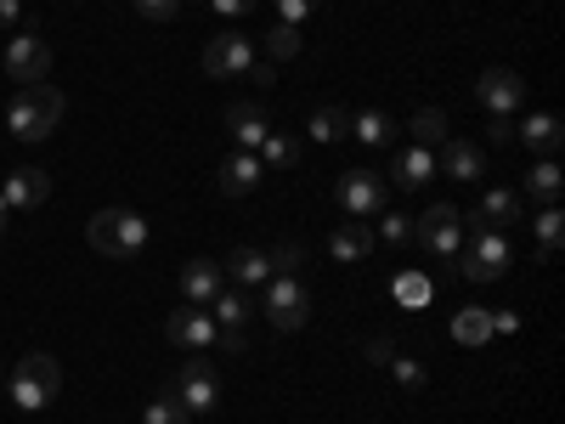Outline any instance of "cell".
I'll list each match as a JSON object with an SVG mask.
<instances>
[{
  "label": "cell",
  "instance_id": "20",
  "mask_svg": "<svg viewBox=\"0 0 565 424\" xmlns=\"http://www.w3.org/2000/svg\"><path fill=\"white\" fill-rule=\"evenodd\" d=\"M514 136H521L526 148H537L543 159H554V153L565 148V125H559L554 114H532V119H521V125H514Z\"/></svg>",
  "mask_w": 565,
  "mask_h": 424
},
{
  "label": "cell",
  "instance_id": "3",
  "mask_svg": "<svg viewBox=\"0 0 565 424\" xmlns=\"http://www.w3.org/2000/svg\"><path fill=\"white\" fill-rule=\"evenodd\" d=\"M413 244L441 261V277H452V261H458V244H463V215L452 204H430L424 215H413Z\"/></svg>",
  "mask_w": 565,
  "mask_h": 424
},
{
  "label": "cell",
  "instance_id": "44",
  "mask_svg": "<svg viewBox=\"0 0 565 424\" xmlns=\"http://www.w3.org/2000/svg\"><path fill=\"white\" fill-rule=\"evenodd\" d=\"M391 357H396L391 340H367V362H391Z\"/></svg>",
  "mask_w": 565,
  "mask_h": 424
},
{
  "label": "cell",
  "instance_id": "14",
  "mask_svg": "<svg viewBox=\"0 0 565 424\" xmlns=\"http://www.w3.org/2000/svg\"><path fill=\"white\" fill-rule=\"evenodd\" d=\"M526 215V204H521V193H509V187H487L481 193V204H476V232H509L514 221Z\"/></svg>",
  "mask_w": 565,
  "mask_h": 424
},
{
  "label": "cell",
  "instance_id": "4",
  "mask_svg": "<svg viewBox=\"0 0 565 424\" xmlns=\"http://www.w3.org/2000/svg\"><path fill=\"white\" fill-rule=\"evenodd\" d=\"M7 391H12V402H18L23 413H40V407H52V396L63 391V368H57V357H45V351H29V357H23V362L12 368Z\"/></svg>",
  "mask_w": 565,
  "mask_h": 424
},
{
  "label": "cell",
  "instance_id": "24",
  "mask_svg": "<svg viewBox=\"0 0 565 424\" xmlns=\"http://www.w3.org/2000/svg\"><path fill=\"white\" fill-rule=\"evenodd\" d=\"M351 136L367 141V148H391V141H396V119L380 114V108H362V114H351Z\"/></svg>",
  "mask_w": 565,
  "mask_h": 424
},
{
  "label": "cell",
  "instance_id": "30",
  "mask_svg": "<svg viewBox=\"0 0 565 424\" xmlns=\"http://www.w3.org/2000/svg\"><path fill=\"white\" fill-rule=\"evenodd\" d=\"M266 57H271V63L300 57V29H295V23H271V29H266Z\"/></svg>",
  "mask_w": 565,
  "mask_h": 424
},
{
  "label": "cell",
  "instance_id": "13",
  "mask_svg": "<svg viewBox=\"0 0 565 424\" xmlns=\"http://www.w3.org/2000/svg\"><path fill=\"white\" fill-rule=\"evenodd\" d=\"M260 176H266V165H260V153H249V148L226 153V159L215 165V187H221L226 199H244V193H255Z\"/></svg>",
  "mask_w": 565,
  "mask_h": 424
},
{
  "label": "cell",
  "instance_id": "17",
  "mask_svg": "<svg viewBox=\"0 0 565 424\" xmlns=\"http://www.w3.org/2000/svg\"><path fill=\"white\" fill-rule=\"evenodd\" d=\"M436 170H447L452 181H476V176L487 170L481 141H458V136H447V141H441V153H436Z\"/></svg>",
  "mask_w": 565,
  "mask_h": 424
},
{
  "label": "cell",
  "instance_id": "39",
  "mask_svg": "<svg viewBox=\"0 0 565 424\" xmlns=\"http://www.w3.org/2000/svg\"><path fill=\"white\" fill-rule=\"evenodd\" d=\"M300 261H306V250H300V244H282V250L271 255V272H300Z\"/></svg>",
  "mask_w": 565,
  "mask_h": 424
},
{
  "label": "cell",
  "instance_id": "38",
  "mask_svg": "<svg viewBox=\"0 0 565 424\" xmlns=\"http://www.w3.org/2000/svg\"><path fill=\"white\" fill-rule=\"evenodd\" d=\"M215 346L221 351H249V328H215Z\"/></svg>",
  "mask_w": 565,
  "mask_h": 424
},
{
  "label": "cell",
  "instance_id": "27",
  "mask_svg": "<svg viewBox=\"0 0 565 424\" xmlns=\"http://www.w3.org/2000/svg\"><path fill=\"white\" fill-rule=\"evenodd\" d=\"M452 340H458V346H487V340H492V311H487V306H463V311L452 317Z\"/></svg>",
  "mask_w": 565,
  "mask_h": 424
},
{
  "label": "cell",
  "instance_id": "34",
  "mask_svg": "<svg viewBox=\"0 0 565 424\" xmlns=\"http://www.w3.org/2000/svg\"><path fill=\"white\" fill-rule=\"evenodd\" d=\"M271 12H277V23H306L311 12H317V0H271Z\"/></svg>",
  "mask_w": 565,
  "mask_h": 424
},
{
  "label": "cell",
  "instance_id": "46",
  "mask_svg": "<svg viewBox=\"0 0 565 424\" xmlns=\"http://www.w3.org/2000/svg\"><path fill=\"white\" fill-rule=\"evenodd\" d=\"M7 215H12V204H7V199H0V232H7Z\"/></svg>",
  "mask_w": 565,
  "mask_h": 424
},
{
  "label": "cell",
  "instance_id": "2",
  "mask_svg": "<svg viewBox=\"0 0 565 424\" xmlns=\"http://www.w3.org/2000/svg\"><path fill=\"white\" fill-rule=\"evenodd\" d=\"M85 244L97 250V255H108V261H125V255H136L141 244H148V215H136V210H103V215H90Z\"/></svg>",
  "mask_w": 565,
  "mask_h": 424
},
{
  "label": "cell",
  "instance_id": "29",
  "mask_svg": "<svg viewBox=\"0 0 565 424\" xmlns=\"http://www.w3.org/2000/svg\"><path fill=\"white\" fill-rule=\"evenodd\" d=\"M306 130H311L317 141H345V136H351V108H317Z\"/></svg>",
  "mask_w": 565,
  "mask_h": 424
},
{
  "label": "cell",
  "instance_id": "10",
  "mask_svg": "<svg viewBox=\"0 0 565 424\" xmlns=\"http://www.w3.org/2000/svg\"><path fill=\"white\" fill-rule=\"evenodd\" d=\"M469 283H498L509 272V239L503 232H476V244H469L463 266H458Z\"/></svg>",
  "mask_w": 565,
  "mask_h": 424
},
{
  "label": "cell",
  "instance_id": "45",
  "mask_svg": "<svg viewBox=\"0 0 565 424\" xmlns=\"http://www.w3.org/2000/svg\"><path fill=\"white\" fill-rule=\"evenodd\" d=\"M249 74H255V80H260V91H266V85H277V68H271V63H255V68H249Z\"/></svg>",
  "mask_w": 565,
  "mask_h": 424
},
{
  "label": "cell",
  "instance_id": "18",
  "mask_svg": "<svg viewBox=\"0 0 565 424\" xmlns=\"http://www.w3.org/2000/svg\"><path fill=\"white\" fill-rule=\"evenodd\" d=\"M226 130H232V141H238V148L260 153V141L271 136V119H266V108H255V103H232V108H226Z\"/></svg>",
  "mask_w": 565,
  "mask_h": 424
},
{
  "label": "cell",
  "instance_id": "16",
  "mask_svg": "<svg viewBox=\"0 0 565 424\" xmlns=\"http://www.w3.org/2000/svg\"><path fill=\"white\" fill-rule=\"evenodd\" d=\"M0 199H7L12 210H34V204H45L52 199V176L45 170H7V181H0Z\"/></svg>",
  "mask_w": 565,
  "mask_h": 424
},
{
  "label": "cell",
  "instance_id": "32",
  "mask_svg": "<svg viewBox=\"0 0 565 424\" xmlns=\"http://www.w3.org/2000/svg\"><path fill=\"white\" fill-rule=\"evenodd\" d=\"M295 153H300L295 136H277V130H271V136L260 141V165H295Z\"/></svg>",
  "mask_w": 565,
  "mask_h": 424
},
{
  "label": "cell",
  "instance_id": "5",
  "mask_svg": "<svg viewBox=\"0 0 565 424\" xmlns=\"http://www.w3.org/2000/svg\"><path fill=\"white\" fill-rule=\"evenodd\" d=\"M260 311H266V322H271V328H282V335L306 328V317H311V295H306V283H300L295 272H277V277L266 283Z\"/></svg>",
  "mask_w": 565,
  "mask_h": 424
},
{
  "label": "cell",
  "instance_id": "15",
  "mask_svg": "<svg viewBox=\"0 0 565 424\" xmlns=\"http://www.w3.org/2000/svg\"><path fill=\"white\" fill-rule=\"evenodd\" d=\"M221 289H226V272H221V261L199 255V261H186V266H181V295H186V306H210Z\"/></svg>",
  "mask_w": 565,
  "mask_h": 424
},
{
  "label": "cell",
  "instance_id": "36",
  "mask_svg": "<svg viewBox=\"0 0 565 424\" xmlns=\"http://www.w3.org/2000/svg\"><path fill=\"white\" fill-rule=\"evenodd\" d=\"M136 12L148 18V23H170L181 12V0H136Z\"/></svg>",
  "mask_w": 565,
  "mask_h": 424
},
{
  "label": "cell",
  "instance_id": "43",
  "mask_svg": "<svg viewBox=\"0 0 565 424\" xmlns=\"http://www.w3.org/2000/svg\"><path fill=\"white\" fill-rule=\"evenodd\" d=\"M514 328H521V317H514V311H492V335H514Z\"/></svg>",
  "mask_w": 565,
  "mask_h": 424
},
{
  "label": "cell",
  "instance_id": "26",
  "mask_svg": "<svg viewBox=\"0 0 565 424\" xmlns=\"http://www.w3.org/2000/svg\"><path fill=\"white\" fill-rule=\"evenodd\" d=\"M532 226H537V261H554L559 255V239H565V210L559 204H543L532 215Z\"/></svg>",
  "mask_w": 565,
  "mask_h": 424
},
{
  "label": "cell",
  "instance_id": "22",
  "mask_svg": "<svg viewBox=\"0 0 565 424\" xmlns=\"http://www.w3.org/2000/svg\"><path fill=\"white\" fill-rule=\"evenodd\" d=\"M430 176H436V153H430V148H407V153H396V187H402V193H418V187H430Z\"/></svg>",
  "mask_w": 565,
  "mask_h": 424
},
{
  "label": "cell",
  "instance_id": "23",
  "mask_svg": "<svg viewBox=\"0 0 565 424\" xmlns=\"http://www.w3.org/2000/svg\"><path fill=\"white\" fill-rule=\"evenodd\" d=\"M210 306H215V328H249V317H255V295L249 289H221Z\"/></svg>",
  "mask_w": 565,
  "mask_h": 424
},
{
  "label": "cell",
  "instance_id": "40",
  "mask_svg": "<svg viewBox=\"0 0 565 424\" xmlns=\"http://www.w3.org/2000/svg\"><path fill=\"white\" fill-rule=\"evenodd\" d=\"M260 7V0H210V12H221V18H249Z\"/></svg>",
  "mask_w": 565,
  "mask_h": 424
},
{
  "label": "cell",
  "instance_id": "8",
  "mask_svg": "<svg viewBox=\"0 0 565 424\" xmlns=\"http://www.w3.org/2000/svg\"><path fill=\"white\" fill-rule=\"evenodd\" d=\"M249 68H255V40H249V34L226 29V34H215V40L204 45V74H210V80H244Z\"/></svg>",
  "mask_w": 565,
  "mask_h": 424
},
{
  "label": "cell",
  "instance_id": "21",
  "mask_svg": "<svg viewBox=\"0 0 565 424\" xmlns=\"http://www.w3.org/2000/svg\"><path fill=\"white\" fill-rule=\"evenodd\" d=\"M328 255H334V261H345V266L367 261V255H373V232H367L362 221H345V226H334V239H328Z\"/></svg>",
  "mask_w": 565,
  "mask_h": 424
},
{
  "label": "cell",
  "instance_id": "42",
  "mask_svg": "<svg viewBox=\"0 0 565 424\" xmlns=\"http://www.w3.org/2000/svg\"><path fill=\"white\" fill-rule=\"evenodd\" d=\"M0 29H23V0H0Z\"/></svg>",
  "mask_w": 565,
  "mask_h": 424
},
{
  "label": "cell",
  "instance_id": "33",
  "mask_svg": "<svg viewBox=\"0 0 565 424\" xmlns=\"http://www.w3.org/2000/svg\"><path fill=\"white\" fill-rule=\"evenodd\" d=\"M396 300L418 311L424 300H430V277H424V272H407V277H396Z\"/></svg>",
  "mask_w": 565,
  "mask_h": 424
},
{
  "label": "cell",
  "instance_id": "41",
  "mask_svg": "<svg viewBox=\"0 0 565 424\" xmlns=\"http://www.w3.org/2000/svg\"><path fill=\"white\" fill-rule=\"evenodd\" d=\"M487 141H492V148H509V141H514V119H498V114H492V125H487Z\"/></svg>",
  "mask_w": 565,
  "mask_h": 424
},
{
  "label": "cell",
  "instance_id": "1",
  "mask_svg": "<svg viewBox=\"0 0 565 424\" xmlns=\"http://www.w3.org/2000/svg\"><path fill=\"white\" fill-rule=\"evenodd\" d=\"M63 91L45 80V85H23L18 97H12V108H7V125H12V136L18 141H45L57 130V119H63Z\"/></svg>",
  "mask_w": 565,
  "mask_h": 424
},
{
  "label": "cell",
  "instance_id": "12",
  "mask_svg": "<svg viewBox=\"0 0 565 424\" xmlns=\"http://www.w3.org/2000/svg\"><path fill=\"white\" fill-rule=\"evenodd\" d=\"M164 335H170V346H181V351H210V346H215V317H210L204 306H181V311H170Z\"/></svg>",
  "mask_w": 565,
  "mask_h": 424
},
{
  "label": "cell",
  "instance_id": "25",
  "mask_svg": "<svg viewBox=\"0 0 565 424\" xmlns=\"http://www.w3.org/2000/svg\"><path fill=\"white\" fill-rule=\"evenodd\" d=\"M526 193H532L537 204H559V193H565V170H559L554 159H537V165L526 170Z\"/></svg>",
  "mask_w": 565,
  "mask_h": 424
},
{
  "label": "cell",
  "instance_id": "9",
  "mask_svg": "<svg viewBox=\"0 0 565 424\" xmlns=\"http://www.w3.org/2000/svg\"><path fill=\"white\" fill-rule=\"evenodd\" d=\"M7 74L23 85H45V74H52V45H45L40 34H12L7 45Z\"/></svg>",
  "mask_w": 565,
  "mask_h": 424
},
{
  "label": "cell",
  "instance_id": "31",
  "mask_svg": "<svg viewBox=\"0 0 565 424\" xmlns=\"http://www.w3.org/2000/svg\"><path fill=\"white\" fill-rule=\"evenodd\" d=\"M141 424H193V413H186V407L175 402V391H164V396H153V402H148Z\"/></svg>",
  "mask_w": 565,
  "mask_h": 424
},
{
  "label": "cell",
  "instance_id": "19",
  "mask_svg": "<svg viewBox=\"0 0 565 424\" xmlns=\"http://www.w3.org/2000/svg\"><path fill=\"white\" fill-rule=\"evenodd\" d=\"M221 272L238 277V289H266V283L277 277V272H271V255H260V250H232V255L221 261Z\"/></svg>",
  "mask_w": 565,
  "mask_h": 424
},
{
  "label": "cell",
  "instance_id": "37",
  "mask_svg": "<svg viewBox=\"0 0 565 424\" xmlns=\"http://www.w3.org/2000/svg\"><path fill=\"white\" fill-rule=\"evenodd\" d=\"M380 232H385L391 244H413V215H385Z\"/></svg>",
  "mask_w": 565,
  "mask_h": 424
},
{
  "label": "cell",
  "instance_id": "35",
  "mask_svg": "<svg viewBox=\"0 0 565 424\" xmlns=\"http://www.w3.org/2000/svg\"><path fill=\"white\" fill-rule=\"evenodd\" d=\"M385 368L396 373V385H407V391H418V385H424V368H418L413 357H402V351H396V357H391Z\"/></svg>",
  "mask_w": 565,
  "mask_h": 424
},
{
  "label": "cell",
  "instance_id": "7",
  "mask_svg": "<svg viewBox=\"0 0 565 424\" xmlns=\"http://www.w3.org/2000/svg\"><path fill=\"white\" fill-rule=\"evenodd\" d=\"M170 391H175V402L186 407V413H215V402H221V385H215V368L193 351L181 368H175V380H170Z\"/></svg>",
  "mask_w": 565,
  "mask_h": 424
},
{
  "label": "cell",
  "instance_id": "11",
  "mask_svg": "<svg viewBox=\"0 0 565 424\" xmlns=\"http://www.w3.org/2000/svg\"><path fill=\"white\" fill-rule=\"evenodd\" d=\"M476 97H481V108H487V114L514 119V108L526 103V80L514 74V68H487V74H481V85H476Z\"/></svg>",
  "mask_w": 565,
  "mask_h": 424
},
{
  "label": "cell",
  "instance_id": "6",
  "mask_svg": "<svg viewBox=\"0 0 565 424\" xmlns=\"http://www.w3.org/2000/svg\"><path fill=\"white\" fill-rule=\"evenodd\" d=\"M334 199H340V210H345L351 221L385 215V210H391V181L373 176V170H345V176L334 181Z\"/></svg>",
  "mask_w": 565,
  "mask_h": 424
},
{
  "label": "cell",
  "instance_id": "28",
  "mask_svg": "<svg viewBox=\"0 0 565 424\" xmlns=\"http://www.w3.org/2000/svg\"><path fill=\"white\" fill-rule=\"evenodd\" d=\"M447 125H452V119H447L441 108H418V114L407 119V130L418 136V148H430V153H436L441 141H447Z\"/></svg>",
  "mask_w": 565,
  "mask_h": 424
}]
</instances>
